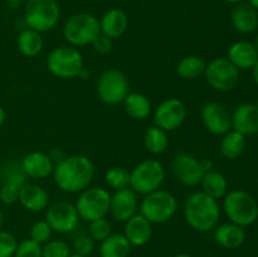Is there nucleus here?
Instances as JSON below:
<instances>
[{
  "mask_svg": "<svg viewBox=\"0 0 258 257\" xmlns=\"http://www.w3.org/2000/svg\"><path fill=\"white\" fill-rule=\"evenodd\" d=\"M54 183L66 193H81L90 186L95 176V165L86 155H71L58 163L53 171Z\"/></svg>",
  "mask_w": 258,
  "mask_h": 257,
  "instance_id": "f257e3e1",
  "label": "nucleus"
},
{
  "mask_svg": "<svg viewBox=\"0 0 258 257\" xmlns=\"http://www.w3.org/2000/svg\"><path fill=\"white\" fill-rule=\"evenodd\" d=\"M221 217V207L217 199L204 191H194L184 203V218L198 232H208L217 226Z\"/></svg>",
  "mask_w": 258,
  "mask_h": 257,
  "instance_id": "f03ea898",
  "label": "nucleus"
},
{
  "mask_svg": "<svg viewBox=\"0 0 258 257\" xmlns=\"http://www.w3.org/2000/svg\"><path fill=\"white\" fill-rule=\"evenodd\" d=\"M223 209L232 223L243 228L253 224L258 218V203L256 198L242 189L227 191L224 196Z\"/></svg>",
  "mask_w": 258,
  "mask_h": 257,
  "instance_id": "7ed1b4c3",
  "label": "nucleus"
},
{
  "mask_svg": "<svg viewBox=\"0 0 258 257\" xmlns=\"http://www.w3.org/2000/svg\"><path fill=\"white\" fill-rule=\"evenodd\" d=\"M101 34L100 20L88 13H77L67 19L63 27V37L72 47H85L92 44Z\"/></svg>",
  "mask_w": 258,
  "mask_h": 257,
  "instance_id": "20e7f679",
  "label": "nucleus"
},
{
  "mask_svg": "<svg viewBox=\"0 0 258 257\" xmlns=\"http://www.w3.org/2000/svg\"><path fill=\"white\" fill-rule=\"evenodd\" d=\"M60 9L57 0H27L24 24L39 33L49 32L59 22Z\"/></svg>",
  "mask_w": 258,
  "mask_h": 257,
  "instance_id": "39448f33",
  "label": "nucleus"
},
{
  "mask_svg": "<svg viewBox=\"0 0 258 257\" xmlns=\"http://www.w3.org/2000/svg\"><path fill=\"white\" fill-rule=\"evenodd\" d=\"M85 67L83 55L72 45H60L54 48L47 58V68L54 77L71 80L78 77Z\"/></svg>",
  "mask_w": 258,
  "mask_h": 257,
  "instance_id": "423d86ee",
  "label": "nucleus"
},
{
  "mask_svg": "<svg viewBox=\"0 0 258 257\" xmlns=\"http://www.w3.org/2000/svg\"><path fill=\"white\" fill-rule=\"evenodd\" d=\"M139 209L150 223L161 224L170 221L175 216L178 201L169 191L158 189L144 197L141 203L139 204Z\"/></svg>",
  "mask_w": 258,
  "mask_h": 257,
  "instance_id": "0eeeda50",
  "label": "nucleus"
},
{
  "mask_svg": "<svg viewBox=\"0 0 258 257\" xmlns=\"http://www.w3.org/2000/svg\"><path fill=\"white\" fill-rule=\"evenodd\" d=\"M165 179V168L156 159H146L130 171V188L136 194L146 196L160 189Z\"/></svg>",
  "mask_w": 258,
  "mask_h": 257,
  "instance_id": "6e6552de",
  "label": "nucleus"
},
{
  "mask_svg": "<svg viewBox=\"0 0 258 257\" xmlns=\"http://www.w3.org/2000/svg\"><path fill=\"white\" fill-rule=\"evenodd\" d=\"M111 194L101 186H88L82 190L76 201V209L81 219L86 222L106 218L110 213Z\"/></svg>",
  "mask_w": 258,
  "mask_h": 257,
  "instance_id": "1a4fd4ad",
  "label": "nucleus"
},
{
  "mask_svg": "<svg viewBox=\"0 0 258 257\" xmlns=\"http://www.w3.org/2000/svg\"><path fill=\"white\" fill-rule=\"evenodd\" d=\"M130 93V83L123 72L110 68L101 73L97 81V95L103 103L110 106L120 105Z\"/></svg>",
  "mask_w": 258,
  "mask_h": 257,
  "instance_id": "9d476101",
  "label": "nucleus"
},
{
  "mask_svg": "<svg viewBox=\"0 0 258 257\" xmlns=\"http://www.w3.org/2000/svg\"><path fill=\"white\" fill-rule=\"evenodd\" d=\"M204 77L209 86L217 91H231L238 85L239 70L227 57H217L207 63Z\"/></svg>",
  "mask_w": 258,
  "mask_h": 257,
  "instance_id": "9b49d317",
  "label": "nucleus"
},
{
  "mask_svg": "<svg viewBox=\"0 0 258 257\" xmlns=\"http://www.w3.org/2000/svg\"><path fill=\"white\" fill-rule=\"evenodd\" d=\"M80 216L75 204L70 202H55L48 207L45 212V221L50 226L53 232L57 233H70L80 222Z\"/></svg>",
  "mask_w": 258,
  "mask_h": 257,
  "instance_id": "f8f14e48",
  "label": "nucleus"
},
{
  "mask_svg": "<svg viewBox=\"0 0 258 257\" xmlns=\"http://www.w3.org/2000/svg\"><path fill=\"white\" fill-rule=\"evenodd\" d=\"M186 107L183 101L176 97L164 100L154 112V125L159 126L166 133L180 127L186 118Z\"/></svg>",
  "mask_w": 258,
  "mask_h": 257,
  "instance_id": "ddd939ff",
  "label": "nucleus"
},
{
  "mask_svg": "<svg viewBox=\"0 0 258 257\" xmlns=\"http://www.w3.org/2000/svg\"><path fill=\"white\" fill-rule=\"evenodd\" d=\"M202 120L213 135H224L232 130V115L222 103L209 101L202 107Z\"/></svg>",
  "mask_w": 258,
  "mask_h": 257,
  "instance_id": "4468645a",
  "label": "nucleus"
},
{
  "mask_svg": "<svg viewBox=\"0 0 258 257\" xmlns=\"http://www.w3.org/2000/svg\"><path fill=\"white\" fill-rule=\"evenodd\" d=\"M173 171L175 178L186 186L199 185L204 175L199 159L188 153H179L174 156Z\"/></svg>",
  "mask_w": 258,
  "mask_h": 257,
  "instance_id": "2eb2a0df",
  "label": "nucleus"
},
{
  "mask_svg": "<svg viewBox=\"0 0 258 257\" xmlns=\"http://www.w3.org/2000/svg\"><path fill=\"white\" fill-rule=\"evenodd\" d=\"M139 209L138 194L128 186V188L115 190L111 196L110 213L116 221L125 223L130 219Z\"/></svg>",
  "mask_w": 258,
  "mask_h": 257,
  "instance_id": "dca6fc26",
  "label": "nucleus"
},
{
  "mask_svg": "<svg viewBox=\"0 0 258 257\" xmlns=\"http://www.w3.org/2000/svg\"><path fill=\"white\" fill-rule=\"evenodd\" d=\"M23 170L27 176L34 179H44L52 175L54 171V163L50 159L49 154L43 151H32L23 158L22 163Z\"/></svg>",
  "mask_w": 258,
  "mask_h": 257,
  "instance_id": "f3484780",
  "label": "nucleus"
},
{
  "mask_svg": "<svg viewBox=\"0 0 258 257\" xmlns=\"http://www.w3.org/2000/svg\"><path fill=\"white\" fill-rule=\"evenodd\" d=\"M153 234V223L148 221L141 213H136L125 222L123 236L131 246H145Z\"/></svg>",
  "mask_w": 258,
  "mask_h": 257,
  "instance_id": "a211bd4d",
  "label": "nucleus"
},
{
  "mask_svg": "<svg viewBox=\"0 0 258 257\" xmlns=\"http://www.w3.org/2000/svg\"><path fill=\"white\" fill-rule=\"evenodd\" d=\"M232 128L242 135L258 134V107L256 103H242L232 115Z\"/></svg>",
  "mask_w": 258,
  "mask_h": 257,
  "instance_id": "6ab92c4d",
  "label": "nucleus"
},
{
  "mask_svg": "<svg viewBox=\"0 0 258 257\" xmlns=\"http://www.w3.org/2000/svg\"><path fill=\"white\" fill-rule=\"evenodd\" d=\"M18 202L22 204L24 209L37 213V212H42L48 208L49 194L47 193V190L43 186L38 185V184L25 183L19 189Z\"/></svg>",
  "mask_w": 258,
  "mask_h": 257,
  "instance_id": "aec40b11",
  "label": "nucleus"
},
{
  "mask_svg": "<svg viewBox=\"0 0 258 257\" xmlns=\"http://www.w3.org/2000/svg\"><path fill=\"white\" fill-rule=\"evenodd\" d=\"M128 27V18L122 9L112 8L102 15L100 20L101 34L116 39L123 35Z\"/></svg>",
  "mask_w": 258,
  "mask_h": 257,
  "instance_id": "412c9836",
  "label": "nucleus"
},
{
  "mask_svg": "<svg viewBox=\"0 0 258 257\" xmlns=\"http://www.w3.org/2000/svg\"><path fill=\"white\" fill-rule=\"evenodd\" d=\"M227 58L238 70H249L257 62L258 52L253 43L239 40L229 47Z\"/></svg>",
  "mask_w": 258,
  "mask_h": 257,
  "instance_id": "4be33fe9",
  "label": "nucleus"
},
{
  "mask_svg": "<svg viewBox=\"0 0 258 257\" xmlns=\"http://www.w3.org/2000/svg\"><path fill=\"white\" fill-rule=\"evenodd\" d=\"M214 241L217 244L227 249L239 248L246 241V232L243 227L232 223H223L214 231Z\"/></svg>",
  "mask_w": 258,
  "mask_h": 257,
  "instance_id": "5701e85b",
  "label": "nucleus"
},
{
  "mask_svg": "<svg viewBox=\"0 0 258 257\" xmlns=\"http://www.w3.org/2000/svg\"><path fill=\"white\" fill-rule=\"evenodd\" d=\"M234 29L242 34H251L258 28V13L249 4H238L231 14Z\"/></svg>",
  "mask_w": 258,
  "mask_h": 257,
  "instance_id": "b1692460",
  "label": "nucleus"
},
{
  "mask_svg": "<svg viewBox=\"0 0 258 257\" xmlns=\"http://www.w3.org/2000/svg\"><path fill=\"white\" fill-rule=\"evenodd\" d=\"M18 50L22 53L24 57L33 58L39 54L44 47V40H43L42 33L37 32L30 28H25L19 33L17 39Z\"/></svg>",
  "mask_w": 258,
  "mask_h": 257,
  "instance_id": "393cba45",
  "label": "nucleus"
},
{
  "mask_svg": "<svg viewBox=\"0 0 258 257\" xmlns=\"http://www.w3.org/2000/svg\"><path fill=\"white\" fill-rule=\"evenodd\" d=\"M122 103L126 113L134 120H145L153 111L150 100L140 92H130Z\"/></svg>",
  "mask_w": 258,
  "mask_h": 257,
  "instance_id": "a878e982",
  "label": "nucleus"
},
{
  "mask_svg": "<svg viewBox=\"0 0 258 257\" xmlns=\"http://www.w3.org/2000/svg\"><path fill=\"white\" fill-rule=\"evenodd\" d=\"M130 242L120 233H111L106 239L101 242V257H128L131 252Z\"/></svg>",
  "mask_w": 258,
  "mask_h": 257,
  "instance_id": "bb28decb",
  "label": "nucleus"
},
{
  "mask_svg": "<svg viewBox=\"0 0 258 257\" xmlns=\"http://www.w3.org/2000/svg\"><path fill=\"white\" fill-rule=\"evenodd\" d=\"M201 185L202 191L217 201L219 198H223L228 191V181H227L226 176L217 170H211L204 174Z\"/></svg>",
  "mask_w": 258,
  "mask_h": 257,
  "instance_id": "cd10ccee",
  "label": "nucleus"
},
{
  "mask_svg": "<svg viewBox=\"0 0 258 257\" xmlns=\"http://www.w3.org/2000/svg\"><path fill=\"white\" fill-rule=\"evenodd\" d=\"M219 149L224 158L234 160L239 158L246 149V136L236 130H229L222 138Z\"/></svg>",
  "mask_w": 258,
  "mask_h": 257,
  "instance_id": "c85d7f7f",
  "label": "nucleus"
},
{
  "mask_svg": "<svg viewBox=\"0 0 258 257\" xmlns=\"http://www.w3.org/2000/svg\"><path fill=\"white\" fill-rule=\"evenodd\" d=\"M207 62L204 58L199 55L191 54L181 58L176 66V73L184 80H196V78L204 76Z\"/></svg>",
  "mask_w": 258,
  "mask_h": 257,
  "instance_id": "c756f323",
  "label": "nucleus"
},
{
  "mask_svg": "<svg viewBox=\"0 0 258 257\" xmlns=\"http://www.w3.org/2000/svg\"><path fill=\"white\" fill-rule=\"evenodd\" d=\"M144 144L151 154H163L169 146L168 133L156 125L150 126L144 135Z\"/></svg>",
  "mask_w": 258,
  "mask_h": 257,
  "instance_id": "7c9ffc66",
  "label": "nucleus"
},
{
  "mask_svg": "<svg viewBox=\"0 0 258 257\" xmlns=\"http://www.w3.org/2000/svg\"><path fill=\"white\" fill-rule=\"evenodd\" d=\"M105 181L113 190L130 186V171L123 166H112L105 174Z\"/></svg>",
  "mask_w": 258,
  "mask_h": 257,
  "instance_id": "2f4dec72",
  "label": "nucleus"
},
{
  "mask_svg": "<svg viewBox=\"0 0 258 257\" xmlns=\"http://www.w3.org/2000/svg\"><path fill=\"white\" fill-rule=\"evenodd\" d=\"M3 184H9V185L22 188L27 183V174L23 170L22 165L17 163H8L2 169Z\"/></svg>",
  "mask_w": 258,
  "mask_h": 257,
  "instance_id": "473e14b6",
  "label": "nucleus"
},
{
  "mask_svg": "<svg viewBox=\"0 0 258 257\" xmlns=\"http://www.w3.org/2000/svg\"><path fill=\"white\" fill-rule=\"evenodd\" d=\"M72 248L63 239H49L42 246L43 257H70Z\"/></svg>",
  "mask_w": 258,
  "mask_h": 257,
  "instance_id": "72a5a7b5",
  "label": "nucleus"
},
{
  "mask_svg": "<svg viewBox=\"0 0 258 257\" xmlns=\"http://www.w3.org/2000/svg\"><path fill=\"white\" fill-rule=\"evenodd\" d=\"M88 223H90V226H88V234L95 241L102 242L103 239H106L112 233L111 223L106 218L95 219V221H91Z\"/></svg>",
  "mask_w": 258,
  "mask_h": 257,
  "instance_id": "f704fd0d",
  "label": "nucleus"
},
{
  "mask_svg": "<svg viewBox=\"0 0 258 257\" xmlns=\"http://www.w3.org/2000/svg\"><path fill=\"white\" fill-rule=\"evenodd\" d=\"M14 257H43L42 244L28 238L18 243Z\"/></svg>",
  "mask_w": 258,
  "mask_h": 257,
  "instance_id": "c9c22d12",
  "label": "nucleus"
},
{
  "mask_svg": "<svg viewBox=\"0 0 258 257\" xmlns=\"http://www.w3.org/2000/svg\"><path fill=\"white\" fill-rule=\"evenodd\" d=\"M52 228L48 224V222L45 221H38L30 227V239L38 242L40 244H44L45 242H48L52 237Z\"/></svg>",
  "mask_w": 258,
  "mask_h": 257,
  "instance_id": "e433bc0d",
  "label": "nucleus"
},
{
  "mask_svg": "<svg viewBox=\"0 0 258 257\" xmlns=\"http://www.w3.org/2000/svg\"><path fill=\"white\" fill-rule=\"evenodd\" d=\"M95 239L90 234H80L73 241V251L76 254L88 257L95 251Z\"/></svg>",
  "mask_w": 258,
  "mask_h": 257,
  "instance_id": "4c0bfd02",
  "label": "nucleus"
},
{
  "mask_svg": "<svg viewBox=\"0 0 258 257\" xmlns=\"http://www.w3.org/2000/svg\"><path fill=\"white\" fill-rule=\"evenodd\" d=\"M18 241L10 232L0 231V257H14Z\"/></svg>",
  "mask_w": 258,
  "mask_h": 257,
  "instance_id": "58836bf2",
  "label": "nucleus"
},
{
  "mask_svg": "<svg viewBox=\"0 0 258 257\" xmlns=\"http://www.w3.org/2000/svg\"><path fill=\"white\" fill-rule=\"evenodd\" d=\"M19 197V188L9 185V184H2L0 186V201L7 206L17 203Z\"/></svg>",
  "mask_w": 258,
  "mask_h": 257,
  "instance_id": "ea45409f",
  "label": "nucleus"
},
{
  "mask_svg": "<svg viewBox=\"0 0 258 257\" xmlns=\"http://www.w3.org/2000/svg\"><path fill=\"white\" fill-rule=\"evenodd\" d=\"M92 45L95 52H97L98 54H108V53L112 50L113 43L111 38L106 37V35L103 34H100L95 40H93Z\"/></svg>",
  "mask_w": 258,
  "mask_h": 257,
  "instance_id": "a19ab883",
  "label": "nucleus"
},
{
  "mask_svg": "<svg viewBox=\"0 0 258 257\" xmlns=\"http://www.w3.org/2000/svg\"><path fill=\"white\" fill-rule=\"evenodd\" d=\"M49 156L50 159H52L53 163H54V165H57L58 163H60V161L64 160V159L67 158V155H66V153L62 149H53L49 153Z\"/></svg>",
  "mask_w": 258,
  "mask_h": 257,
  "instance_id": "79ce46f5",
  "label": "nucleus"
},
{
  "mask_svg": "<svg viewBox=\"0 0 258 257\" xmlns=\"http://www.w3.org/2000/svg\"><path fill=\"white\" fill-rule=\"evenodd\" d=\"M199 163H201V168H202V170H203L204 174L208 173V171L213 170L214 169V164L211 159H202V160H199Z\"/></svg>",
  "mask_w": 258,
  "mask_h": 257,
  "instance_id": "37998d69",
  "label": "nucleus"
},
{
  "mask_svg": "<svg viewBox=\"0 0 258 257\" xmlns=\"http://www.w3.org/2000/svg\"><path fill=\"white\" fill-rule=\"evenodd\" d=\"M24 2L25 0H7V4H8V7H9V9L17 10V9H19L23 4H24Z\"/></svg>",
  "mask_w": 258,
  "mask_h": 257,
  "instance_id": "c03bdc74",
  "label": "nucleus"
},
{
  "mask_svg": "<svg viewBox=\"0 0 258 257\" xmlns=\"http://www.w3.org/2000/svg\"><path fill=\"white\" fill-rule=\"evenodd\" d=\"M251 70H252V78H253L254 83H256V85L258 86V59H257V62L254 63V66L251 68Z\"/></svg>",
  "mask_w": 258,
  "mask_h": 257,
  "instance_id": "a18cd8bd",
  "label": "nucleus"
},
{
  "mask_svg": "<svg viewBox=\"0 0 258 257\" xmlns=\"http://www.w3.org/2000/svg\"><path fill=\"white\" fill-rule=\"evenodd\" d=\"M5 120H7V113H5L4 108L0 106V128H2L3 125L5 123Z\"/></svg>",
  "mask_w": 258,
  "mask_h": 257,
  "instance_id": "49530a36",
  "label": "nucleus"
},
{
  "mask_svg": "<svg viewBox=\"0 0 258 257\" xmlns=\"http://www.w3.org/2000/svg\"><path fill=\"white\" fill-rule=\"evenodd\" d=\"M78 77L82 78V80H86V78L90 77V71H87L85 67H83L82 71L80 72V75H78Z\"/></svg>",
  "mask_w": 258,
  "mask_h": 257,
  "instance_id": "de8ad7c7",
  "label": "nucleus"
},
{
  "mask_svg": "<svg viewBox=\"0 0 258 257\" xmlns=\"http://www.w3.org/2000/svg\"><path fill=\"white\" fill-rule=\"evenodd\" d=\"M248 3L251 7H253L254 9L258 10V0H248Z\"/></svg>",
  "mask_w": 258,
  "mask_h": 257,
  "instance_id": "09e8293b",
  "label": "nucleus"
},
{
  "mask_svg": "<svg viewBox=\"0 0 258 257\" xmlns=\"http://www.w3.org/2000/svg\"><path fill=\"white\" fill-rule=\"evenodd\" d=\"M3 224H4V214H3L2 209H0V231L3 228Z\"/></svg>",
  "mask_w": 258,
  "mask_h": 257,
  "instance_id": "8fccbe9b",
  "label": "nucleus"
},
{
  "mask_svg": "<svg viewBox=\"0 0 258 257\" xmlns=\"http://www.w3.org/2000/svg\"><path fill=\"white\" fill-rule=\"evenodd\" d=\"M226 2L232 3V4H241V3L243 2V0H226Z\"/></svg>",
  "mask_w": 258,
  "mask_h": 257,
  "instance_id": "3c124183",
  "label": "nucleus"
},
{
  "mask_svg": "<svg viewBox=\"0 0 258 257\" xmlns=\"http://www.w3.org/2000/svg\"><path fill=\"white\" fill-rule=\"evenodd\" d=\"M174 257H194V256H191V254H188V253H179V254H175Z\"/></svg>",
  "mask_w": 258,
  "mask_h": 257,
  "instance_id": "603ef678",
  "label": "nucleus"
},
{
  "mask_svg": "<svg viewBox=\"0 0 258 257\" xmlns=\"http://www.w3.org/2000/svg\"><path fill=\"white\" fill-rule=\"evenodd\" d=\"M254 47H256V49H257V52H258V34H257V37H256V43H254Z\"/></svg>",
  "mask_w": 258,
  "mask_h": 257,
  "instance_id": "864d4df0",
  "label": "nucleus"
},
{
  "mask_svg": "<svg viewBox=\"0 0 258 257\" xmlns=\"http://www.w3.org/2000/svg\"><path fill=\"white\" fill-rule=\"evenodd\" d=\"M70 257H85V256H81V254H76V253H72Z\"/></svg>",
  "mask_w": 258,
  "mask_h": 257,
  "instance_id": "5fc2aeb1",
  "label": "nucleus"
},
{
  "mask_svg": "<svg viewBox=\"0 0 258 257\" xmlns=\"http://www.w3.org/2000/svg\"><path fill=\"white\" fill-rule=\"evenodd\" d=\"M256 106H257V107H258V101H257V102H256Z\"/></svg>",
  "mask_w": 258,
  "mask_h": 257,
  "instance_id": "6e6d98bb",
  "label": "nucleus"
}]
</instances>
